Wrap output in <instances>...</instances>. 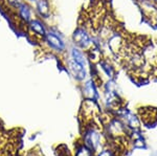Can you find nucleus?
<instances>
[{"label":"nucleus","instance_id":"2eb2a0df","mask_svg":"<svg viewBox=\"0 0 157 156\" xmlns=\"http://www.w3.org/2000/svg\"><path fill=\"white\" fill-rule=\"evenodd\" d=\"M153 2H155V3H157V0H152Z\"/></svg>","mask_w":157,"mask_h":156},{"label":"nucleus","instance_id":"0eeeda50","mask_svg":"<svg viewBox=\"0 0 157 156\" xmlns=\"http://www.w3.org/2000/svg\"><path fill=\"white\" fill-rule=\"evenodd\" d=\"M48 25L46 24V22L44 20L35 17L29 24L25 26V31L27 34L34 40H36L37 42H40L46 35L47 31H48Z\"/></svg>","mask_w":157,"mask_h":156},{"label":"nucleus","instance_id":"f03ea898","mask_svg":"<svg viewBox=\"0 0 157 156\" xmlns=\"http://www.w3.org/2000/svg\"><path fill=\"white\" fill-rule=\"evenodd\" d=\"M72 44L80 47L81 49L89 50L98 42L95 29L91 22H83L82 24H78L72 32L71 36Z\"/></svg>","mask_w":157,"mask_h":156},{"label":"nucleus","instance_id":"f257e3e1","mask_svg":"<svg viewBox=\"0 0 157 156\" xmlns=\"http://www.w3.org/2000/svg\"><path fill=\"white\" fill-rule=\"evenodd\" d=\"M83 125H84L82 131L83 144L92 150L95 154L105 149L107 139L105 133L101 129V126L97 123H87Z\"/></svg>","mask_w":157,"mask_h":156},{"label":"nucleus","instance_id":"f8f14e48","mask_svg":"<svg viewBox=\"0 0 157 156\" xmlns=\"http://www.w3.org/2000/svg\"><path fill=\"white\" fill-rule=\"evenodd\" d=\"M75 156H95V153L88 147H86L83 143H81L75 148Z\"/></svg>","mask_w":157,"mask_h":156},{"label":"nucleus","instance_id":"423d86ee","mask_svg":"<svg viewBox=\"0 0 157 156\" xmlns=\"http://www.w3.org/2000/svg\"><path fill=\"white\" fill-rule=\"evenodd\" d=\"M13 12H14V16L18 20L19 24L24 27L36 17L33 4L25 0H21L17 4V6L13 10Z\"/></svg>","mask_w":157,"mask_h":156},{"label":"nucleus","instance_id":"4468645a","mask_svg":"<svg viewBox=\"0 0 157 156\" xmlns=\"http://www.w3.org/2000/svg\"><path fill=\"white\" fill-rule=\"evenodd\" d=\"M95 156H114V151L112 149H107V148H105V149H103L102 151H100L98 153H97V155Z\"/></svg>","mask_w":157,"mask_h":156},{"label":"nucleus","instance_id":"20e7f679","mask_svg":"<svg viewBox=\"0 0 157 156\" xmlns=\"http://www.w3.org/2000/svg\"><path fill=\"white\" fill-rule=\"evenodd\" d=\"M80 117L83 124L95 123V120L102 117V108L98 101L84 99L80 110Z\"/></svg>","mask_w":157,"mask_h":156},{"label":"nucleus","instance_id":"39448f33","mask_svg":"<svg viewBox=\"0 0 157 156\" xmlns=\"http://www.w3.org/2000/svg\"><path fill=\"white\" fill-rule=\"evenodd\" d=\"M62 62L64 67L66 68V70L70 74V75H72V78L78 83H82L86 81V80L89 78L90 75V68L85 67L83 65L78 64L75 61H73L71 58H69L66 54H64L62 57Z\"/></svg>","mask_w":157,"mask_h":156},{"label":"nucleus","instance_id":"9d476101","mask_svg":"<svg viewBox=\"0 0 157 156\" xmlns=\"http://www.w3.org/2000/svg\"><path fill=\"white\" fill-rule=\"evenodd\" d=\"M94 65H95V67H97L98 74H100V77H101V74H103L104 77H106L107 80H112L115 78L116 68L111 59H109L107 57H104L103 59H101L100 61ZM101 79H102V78H101Z\"/></svg>","mask_w":157,"mask_h":156},{"label":"nucleus","instance_id":"7ed1b4c3","mask_svg":"<svg viewBox=\"0 0 157 156\" xmlns=\"http://www.w3.org/2000/svg\"><path fill=\"white\" fill-rule=\"evenodd\" d=\"M40 43L50 54L57 55L62 57L66 52L68 48V44L64 38V35L61 32L57 27L49 26L48 31L44 38L40 41Z\"/></svg>","mask_w":157,"mask_h":156},{"label":"nucleus","instance_id":"1a4fd4ad","mask_svg":"<svg viewBox=\"0 0 157 156\" xmlns=\"http://www.w3.org/2000/svg\"><path fill=\"white\" fill-rule=\"evenodd\" d=\"M101 87L92 78H88L86 81L81 83V91L84 99L100 101L101 99Z\"/></svg>","mask_w":157,"mask_h":156},{"label":"nucleus","instance_id":"9b49d317","mask_svg":"<svg viewBox=\"0 0 157 156\" xmlns=\"http://www.w3.org/2000/svg\"><path fill=\"white\" fill-rule=\"evenodd\" d=\"M35 15L38 18L44 20H48L52 15V6L50 3V0H37L34 4Z\"/></svg>","mask_w":157,"mask_h":156},{"label":"nucleus","instance_id":"6e6552de","mask_svg":"<svg viewBox=\"0 0 157 156\" xmlns=\"http://www.w3.org/2000/svg\"><path fill=\"white\" fill-rule=\"evenodd\" d=\"M116 117H118L121 122L124 123L129 130L131 131H136L139 130L140 127V120L137 117V115H135L132 111L128 109V108L121 106L120 109H117L116 111L113 113Z\"/></svg>","mask_w":157,"mask_h":156},{"label":"nucleus","instance_id":"ddd939ff","mask_svg":"<svg viewBox=\"0 0 157 156\" xmlns=\"http://www.w3.org/2000/svg\"><path fill=\"white\" fill-rule=\"evenodd\" d=\"M2 1H3V3L6 6V7H9L10 10L13 11L21 0H2Z\"/></svg>","mask_w":157,"mask_h":156}]
</instances>
